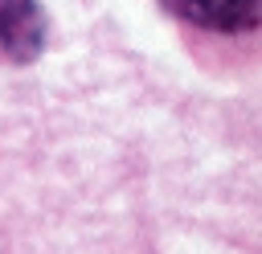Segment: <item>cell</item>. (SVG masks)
I'll list each match as a JSON object with an SVG mask.
<instances>
[{
    "label": "cell",
    "mask_w": 262,
    "mask_h": 254,
    "mask_svg": "<svg viewBox=\"0 0 262 254\" xmlns=\"http://www.w3.org/2000/svg\"><path fill=\"white\" fill-rule=\"evenodd\" d=\"M45 12L37 0H0V53L33 61L45 49Z\"/></svg>",
    "instance_id": "1"
},
{
    "label": "cell",
    "mask_w": 262,
    "mask_h": 254,
    "mask_svg": "<svg viewBox=\"0 0 262 254\" xmlns=\"http://www.w3.org/2000/svg\"><path fill=\"white\" fill-rule=\"evenodd\" d=\"M180 20L213 33H246L262 25V0H164Z\"/></svg>",
    "instance_id": "2"
}]
</instances>
